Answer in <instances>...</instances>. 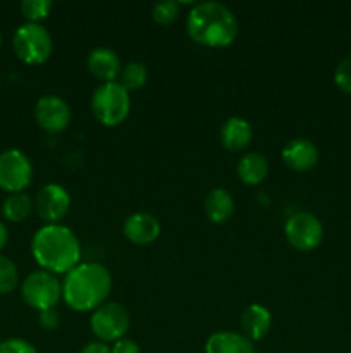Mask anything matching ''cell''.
I'll return each mask as SVG.
<instances>
[{
  "instance_id": "cell-4",
  "label": "cell",
  "mask_w": 351,
  "mask_h": 353,
  "mask_svg": "<svg viewBox=\"0 0 351 353\" xmlns=\"http://www.w3.org/2000/svg\"><path fill=\"white\" fill-rule=\"evenodd\" d=\"M131 110L129 92L119 81L102 83L92 95V112L103 126H119Z\"/></svg>"
},
{
  "instance_id": "cell-12",
  "label": "cell",
  "mask_w": 351,
  "mask_h": 353,
  "mask_svg": "<svg viewBox=\"0 0 351 353\" xmlns=\"http://www.w3.org/2000/svg\"><path fill=\"white\" fill-rule=\"evenodd\" d=\"M282 162L296 172H306L319 162V148L306 138H292L281 152Z\"/></svg>"
},
{
  "instance_id": "cell-27",
  "label": "cell",
  "mask_w": 351,
  "mask_h": 353,
  "mask_svg": "<svg viewBox=\"0 0 351 353\" xmlns=\"http://www.w3.org/2000/svg\"><path fill=\"white\" fill-rule=\"evenodd\" d=\"M38 323L43 330L47 331H55L58 326H61V314L55 309H47L41 310L40 316H38Z\"/></svg>"
},
{
  "instance_id": "cell-11",
  "label": "cell",
  "mask_w": 351,
  "mask_h": 353,
  "mask_svg": "<svg viewBox=\"0 0 351 353\" xmlns=\"http://www.w3.org/2000/svg\"><path fill=\"white\" fill-rule=\"evenodd\" d=\"M34 119L47 133H61L71 123V107L62 97L43 95L34 105Z\"/></svg>"
},
{
  "instance_id": "cell-3",
  "label": "cell",
  "mask_w": 351,
  "mask_h": 353,
  "mask_svg": "<svg viewBox=\"0 0 351 353\" xmlns=\"http://www.w3.org/2000/svg\"><path fill=\"white\" fill-rule=\"evenodd\" d=\"M186 31L202 47H229L237 37V19L224 3L200 2L193 6L186 17Z\"/></svg>"
},
{
  "instance_id": "cell-7",
  "label": "cell",
  "mask_w": 351,
  "mask_h": 353,
  "mask_svg": "<svg viewBox=\"0 0 351 353\" xmlns=\"http://www.w3.org/2000/svg\"><path fill=\"white\" fill-rule=\"evenodd\" d=\"M89 327L98 341L116 343L117 340L124 338V334L129 330V314L126 307L117 302L102 303L98 309L93 310Z\"/></svg>"
},
{
  "instance_id": "cell-10",
  "label": "cell",
  "mask_w": 351,
  "mask_h": 353,
  "mask_svg": "<svg viewBox=\"0 0 351 353\" xmlns=\"http://www.w3.org/2000/svg\"><path fill=\"white\" fill-rule=\"evenodd\" d=\"M34 210L38 217L47 224H58V221L64 219L65 214L71 207V196L69 192L61 185H45L34 196Z\"/></svg>"
},
{
  "instance_id": "cell-21",
  "label": "cell",
  "mask_w": 351,
  "mask_h": 353,
  "mask_svg": "<svg viewBox=\"0 0 351 353\" xmlns=\"http://www.w3.org/2000/svg\"><path fill=\"white\" fill-rule=\"evenodd\" d=\"M119 78V83L127 90V92L140 90L147 85L148 69L143 62H129V64L123 65V71H120Z\"/></svg>"
},
{
  "instance_id": "cell-24",
  "label": "cell",
  "mask_w": 351,
  "mask_h": 353,
  "mask_svg": "<svg viewBox=\"0 0 351 353\" xmlns=\"http://www.w3.org/2000/svg\"><path fill=\"white\" fill-rule=\"evenodd\" d=\"M19 9L21 14L28 19V23H40L50 12L52 2L50 0H23Z\"/></svg>"
},
{
  "instance_id": "cell-8",
  "label": "cell",
  "mask_w": 351,
  "mask_h": 353,
  "mask_svg": "<svg viewBox=\"0 0 351 353\" xmlns=\"http://www.w3.org/2000/svg\"><path fill=\"white\" fill-rule=\"evenodd\" d=\"M33 164L30 157L19 148H7L0 152V190L10 193H21L31 185Z\"/></svg>"
},
{
  "instance_id": "cell-25",
  "label": "cell",
  "mask_w": 351,
  "mask_h": 353,
  "mask_svg": "<svg viewBox=\"0 0 351 353\" xmlns=\"http://www.w3.org/2000/svg\"><path fill=\"white\" fill-rule=\"evenodd\" d=\"M334 83L341 92L351 95V55L337 64L334 71Z\"/></svg>"
},
{
  "instance_id": "cell-16",
  "label": "cell",
  "mask_w": 351,
  "mask_h": 353,
  "mask_svg": "<svg viewBox=\"0 0 351 353\" xmlns=\"http://www.w3.org/2000/svg\"><path fill=\"white\" fill-rule=\"evenodd\" d=\"M205 353H257L253 341L243 333L219 331L210 334L205 343Z\"/></svg>"
},
{
  "instance_id": "cell-5",
  "label": "cell",
  "mask_w": 351,
  "mask_h": 353,
  "mask_svg": "<svg viewBox=\"0 0 351 353\" xmlns=\"http://www.w3.org/2000/svg\"><path fill=\"white\" fill-rule=\"evenodd\" d=\"M14 54L21 62L28 65H40L52 55V37L40 23H24L14 31Z\"/></svg>"
},
{
  "instance_id": "cell-26",
  "label": "cell",
  "mask_w": 351,
  "mask_h": 353,
  "mask_svg": "<svg viewBox=\"0 0 351 353\" xmlns=\"http://www.w3.org/2000/svg\"><path fill=\"white\" fill-rule=\"evenodd\" d=\"M0 353H38L33 343L23 338H9L0 341Z\"/></svg>"
},
{
  "instance_id": "cell-1",
  "label": "cell",
  "mask_w": 351,
  "mask_h": 353,
  "mask_svg": "<svg viewBox=\"0 0 351 353\" xmlns=\"http://www.w3.org/2000/svg\"><path fill=\"white\" fill-rule=\"evenodd\" d=\"M31 254L43 271L67 274L79 264L81 245L67 226L45 224L31 238Z\"/></svg>"
},
{
  "instance_id": "cell-23",
  "label": "cell",
  "mask_w": 351,
  "mask_h": 353,
  "mask_svg": "<svg viewBox=\"0 0 351 353\" xmlns=\"http://www.w3.org/2000/svg\"><path fill=\"white\" fill-rule=\"evenodd\" d=\"M181 14V3L176 0H160L151 7V17L158 24H171Z\"/></svg>"
},
{
  "instance_id": "cell-18",
  "label": "cell",
  "mask_w": 351,
  "mask_h": 353,
  "mask_svg": "<svg viewBox=\"0 0 351 353\" xmlns=\"http://www.w3.org/2000/svg\"><path fill=\"white\" fill-rule=\"evenodd\" d=\"M203 207L210 223L224 224L234 214V199L226 188H213L205 196Z\"/></svg>"
},
{
  "instance_id": "cell-20",
  "label": "cell",
  "mask_w": 351,
  "mask_h": 353,
  "mask_svg": "<svg viewBox=\"0 0 351 353\" xmlns=\"http://www.w3.org/2000/svg\"><path fill=\"white\" fill-rule=\"evenodd\" d=\"M34 203L28 193H10L2 203V214L10 223H21L26 219L33 210Z\"/></svg>"
},
{
  "instance_id": "cell-17",
  "label": "cell",
  "mask_w": 351,
  "mask_h": 353,
  "mask_svg": "<svg viewBox=\"0 0 351 353\" xmlns=\"http://www.w3.org/2000/svg\"><path fill=\"white\" fill-rule=\"evenodd\" d=\"M251 138H253L251 124L243 117H229L220 130V141H222L224 148H227L229 152L244 150L251 143Z\"/></svg>"
},
{
  "instance_id": "cell-9",
  "label": "cell",
  "mask_w": 351,
  "mask_h": 353,
  "mask_svg": "<svg viewBox=\"0 0 351 353\" xmlns=\"http://www.w3.org/2000/svg\"><path fill=\"white\" fill-rule=\"evenodd\" d=\"M284 234L295 250L312 252L322 243L323 226L317 216L310 212H296L286 221Z\"/></svg>"
},
{
  "instance_id": "cell-29",
  "label": "cell",
  "mask_w": 351,
  "mask_h": 353,
  "mask_svg": "<svg viewBox=\"0 0 351 353\" xmlns=\"http://www.w3.org/2000/svg\"><path fill=\"white\" fill-rule=\"evenodd\" d=\"M79 353H112V348L103 341H89L81 348Z\"/></svg>"
},
{
  "instance_id": "cell-6",
  "label": "cell",
  "mask_w": 351,
  "mask_h": 353,
  "mask_svg": "<svg viewBox=\"0 0 351 353\" xmlns=\"http://www.w3.org/2000/svg\"><path fill=\"white\" fill-rule=\"evenodd\" d=\"M21 296L24 303L36 309L38 312L47 309H55L62 299V283L55 274L48 271H34L21 283Z\"/></svg>"
},
{
  "instance_id": "cell-19",
  "label": "cell",
  "mask_w": 351,
  "mask_h": 353,
  "mask_svg": "<svg viewBox=\"0 0 351 353\" xmlns=\"http://www.w3.org/2000/svg\"><path fill=\"white\" fill-rule=\"evenodd\" d=\"M236 171L244 185H260L268 176V161L258 152H248L240 159Z\"/></svg>"
},
{
  "instance_id": "cell-15",
  "label": "cell",
  "mask_w": 351,
  "mask_h": 353,
  "mask_svg": "<svg viewBox=\"0 0 351 353\" xmlns=\"http://www.w3.org/2000/svg\"><path fill=\"white\" fill-rule=\"evenodd\" d=\"M241 331L250 341H258L268 334L272 327V314L260 303H251L241 316Z\"/></svg>"
},
{
  "instance_id": "cell-14",
  "label": "cell",
  "mask_w": 351,
  "mask_h": 353,
  "mask_svg": "<svg viewBox=\"0 0 351 353\" xmlns=\"http://www.w3.org/2000/svg\"><path fill=\"white\" fill-rule=\"evenodd\" d=\"M86 65H88V71L103 83L117 81L120 71H123V64H120V57L117 55V52L107 47L93 48L86 59Z\"/></svg>"
},
{
  "instance_id": "cell-30",
  "label": "cell",
  "mask_w": 351,
  "mask_h": 353,
  "mask_svg": "<svg viewBox=\"0 0 351 353\" xmlns=\"http://www.w3.org/2000/svg\"><path fill=\"white\" fill-rule=\"evenodd\" d=\"M7 241H9V230H7L6 224L0 221V250H2L3 247L7 245Z\"/></svg>"
},
{
  "instance_id": "cell-2",
  "label": "cell",
  "mask_w": 351,
  "mask_h": 353,
  "mask_svg": "<svg viewBox=\"0 0 351 353\" xmlns=\"http://www.w3.org/2000/svg\"><path fill=\"white\" fill-rule=\"evenodd\" d=\"M112 290V276L98 262H83L65 274L62 281V300L69 309L92 312L105 303Z\"/></svg>"
},
{
  "instance_id": "cell-31",
  "label": "cell",
  "mask_w": 351,
  "mask_h": 353,
  "mask_svg": "<svg viewBox=\"0 0 351 353\" xmlns=\"http://www.w3.org/2000/svg\"><path fill=\"white\" fill-rule=\"evenodd\" d=\"M0 48H2V33H0Z\"/></svg>"
},
{
  "instance_id": "cell-28",
  "label": "cell",
  "mask_w": 351,
  "mask_h": 353,
  "mask_svg": "<svg viewBox=\"0 0 351 353\" xmlns=\"http://www.w3.org/2000/svg\"><path fill=\"white\" fill-rule=\"evenodd\" d=\"M112 353H141V350L136 341L129 340V338H120L114 343Z\"/></svg>"
},
{
  "instance_id": "cell-13",
  "label": "cell",
  "mask_w": 351,
  "mask_h": 353,
  "mask_svg": "<svg viewBox=\"0 0 351 353\" xmlns=\"http://www.w3.org/2000/svg\"><path fill=\"white\" fill-rule=\"evenodd\" d=\"M160 223L150 212H134L124 221L123 233L131 243L150 245L160 236Z\"/></svg>"
},
{
  "instance_id": "cell-22",
  "label": "cell",
  "mask_w": 351,
  "mask_h": 353,
  "mask_svg": "<svg viewBox=\"0 0 351 353\" xmlns=\"http://www.w3.org/2000/svg\"><path fill=\"white\" fill-rule=\"evenodd\" d=\"M19 285V271L12 259L0 254V295H9Z\"/></svg>"
}]
</instances>
